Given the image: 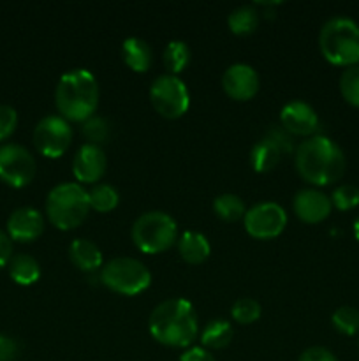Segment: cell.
Masks as SVG:
<instances>
[{
  "label": "cell",
  "mask_w": 359,
  "mask_h": 361,
  "mask_svg": "<svg viewBox=\"0 0 359 361\" xmlns=\"http://www.w3.org/2000/svg\"><path fill=\"white\" fill-rule=\"evenodd\" d=\"M222 87L234 101H250L259 92V76L248 63H232L222 76Z\"/></svg>",
  "instance_id": "7c38bea8"
},
{
  "label": "cell",
  "mask_w": 359,
  "mask_h": 361,
  "mask_svg": "<svg viewBox=\"0 0 359 361\" xmlns=\"http://www.w3.org/2000/svg\"><path fill=\"white\" fill-rule=\"evenodd\" d=\"M319 48L333 66H359V25L351 18H331L320 28Z\"/></svg>",
  "instance_id": "277c9868"
},
{
  "label": "cell",
  "mask_w": 359,
  "mask_h": 361,
  "mask_svg": "<svg viewBox=\"0 0 359 361\" xmlns=\"http://www.w3.org/2000/svg\"><path fill=\"white\" fill-rule=\"evenodd\" d=\"M101 282L113 293L134 296L150 288L151 274L134 257H115L102 267Z\"/></svg>",
  "instance_id": "52a82bcc"
},
{
  "label": "cell",
  "mask_w": 359,
  "mask_h": 361,
  "mask_svg": "<svg viewBox=\"0 0 359 361\" xmlns=\"http://www.w3.org/2000/svg\"><path fill=\"white\" fill-rule=\"evenodd\" d=\"M18 126V113L13 106L0 104V141L7 140Z\"/></svg>",
  "instance_id": "1f68e13d"
},
{
  "label": "cell",
  "mask_w": 359,
  "mask_h": 361,
  "mask_svg": "<svg viewBox=\"0 0 359 361\" xmlns=\"http://www.w3.org/2000/svg\"><path fill=\"white\" fill-rule=\"evenodd\" d=\"M178 250L185 263L201 264L210 257L211 247L203 233L185 231L178 240Z\"/></svg>",
  "instance_id": "ac0fdd59"
},
{
  "label": "cell",
  "mask_w": 359,
  "mask_h": 361,
  "mask_svg": "<svg viewBox=\"0 0 359 361\" xmlns=\"http://www.w3.org/2000/svg\"><path fill=\"white\" fill-rule=\"evenodd\" d=\"M44 231V219L41 212L32 207L16 208L7 219V235L11 240L28 243L37 240Z\"/></svg>",
  "instance_id": "5bb4252c"
},
{
  "label": "cell",
  "mask_w": 359,
  "mask_h": 361,
  "mask_svg": "<svg viewBox=\"0 0 359 361\" xmlns=\"http://www.w3.org/2000/svg\"><path fill=\"white\" fill-rule=\"evenodd\" d=\"M108 168V157H106L102 147L84 143L76 152L73 161V173L77 182L95 183L104 176Z\"/></svg>",
  "instance_id": "4fadbf2b"
},
{
  "label": "cell",
  "mask_w": 359,
  "mask_h": 361,
  "mask_svg": "<svg viewBox=\"0 0 359 361\" xmlns=\"http://www.w3.org/2000/svg\"><path fill=\"white\" fill-rule=\"evenodd\" d=\"M292 208H294V214L298 215L299 221L306 222V224H319L329 217L333 203L320 190L303 189L294 196Z\"/></svg>",
  "instance_id": "2e32d148"
},
{
  "label": "cell",
  "mask_w": 359,
  "mask_h": 361,
  "mask_svg": "<svg viewBox=\"0 0 359 361\" xmlns=\"http://www.w3.org/2000/svg\"><path fill=\"white\" fill-rule=\"evenodd\" d=\"M280 122L285 133L294 136H312L319 129L315 109L303 101H292L282 108Z\"/></svg>",
  "instance_id": "9a60e30c"
},
{
  "label": "cell",
  "mask_w": 359,
  "mask_h": 361,
  "mask_svg": "<svg viewBox=\"0 0 359 361\" xmlns=\"http://www.w3.org/2000/svg\"><path fill=\"white\" fill-rule=\"evenodd\" d=\"M148 330L158 344L187 348L197 335V316L189 300L171 298L158 303L150 314Z\"/></svg>",
  "instance_id": "7a4b0ae2"
},
{
  "label": "cell",
  "mask_w": 359,
  "mask_h": 361,
  "mask_svg": "<svg viewBox=\"0 0 359 361\" xmlns=\"http://www.w3.org/2000/svg\"><path fill=\"white\" fill-rule=\"evenodd\" d=\"M345 155L333 140L312 136L296 150V169L303 180L313 185H329L344 176Z\"/></svg>",
  "instance_id": "6da1fadb"
},
{
  "label": "cell",
  "mask_w": 359,
  "mask_h": 361,
  "mask_svg": "<svg viewBox=\"0 0 359 361\" xmlns=\"http://www.w3.org/2000/svg\"><path fill=\"white\" fill-rule=\"evenodd\" d=\"M56 109L70 122H84L94 116L99 104V85L87 69H73L58 80L55 90Z\"/></svg>",
  "instance_id": "3957f363"
},
{
  "label": "cell",
  "mask_w": 359,
  "mask_h": 361,
  "mask_svg": "<svg viewBox=\"0 0 359 361\" xmlns=\"http://www.w3.org/2000/svg\"><path fill=\"white\" fill-rule=\"evenodd\" d=\"M9 277L18 286H32L41 277V267L37 259L28 254H16L9 261Z\"/></svg>",
  "instance_id": "44dd1931"
},
{
  "label": "cell",
  "mask_w": 359,
  "mask_h": 361,
  "mask_svg": "<svg viewBox=\"0 0 359 361\" xmlns=\"http://www.w3.org/2000/svg\"><path fill=\"white\" fill-rule=\"evenodd\" d=\"M11 257H13V240L6 231L0 229V268L7 267Z\"/></svg>",
  "instance_id": "e575fe53"
},
{
  "label": "cell",
  "mask_w": 359,
  "mask_h": 361,
  "mask_svg": "<svg viewBox=\"0 0 359 361\" xmlns=\"http://www.w3.org/2000/svg\"><path fill=\"white\" fill-rule=\"evenodd\" d=\"M190 48L183 41H171L164 49V66L169 74H180L190 63Z\"/></svg>",
  "instance_id": "484cf974"
},
{
  "label": "cell",
  "mask_w": 359,
  "mask_h": 361,
  "mask_svg": "<svg viewBox=\"0 0 359 361\" xmlns=\"http://www.w3.org/2000/svg\"><path fill=\"white\" fill-rule=\"evenodd\" d=\"M88 201H90V208H94L99 214H108L118 207V190L109 183H97L88 190Z\"/></svg>",
  "instance_id": "cb8c5ba5"
},
{
  "label": "cell",
  "mask_w": 359,
  "mask_h": 361,
  "mask_svg": "<svg viewBox=\"0 0 359 361\" xmlns=\"http://www.w3.org/2000/svg\"><path fill=\"white\" fill-rule=\"evenodd\" d=\"M245 231L256 240L277 238L287 226V214L284 208L273 201L259 203L246 210L243 217Z\"/></svg>",
  "instance_id": "8fae6325"
},
{
  "label": "cell",
  "mask_w": 359,
  "mask_h": 361,
  "mask_svg": "<svg viewBox=\"0 0 359 361\" xmlns=\"http://www.w3.org/2000/svg\"><path fill=\"white\" fill-rule=\"evenodd\" d=\"M298 361H338V360L334 358V355L329 351V349L315 345V348H308L306 351H303Z\"/></svg>",
  "instance_id": "836d02e7"
},
{
  "label": "cell",
  "mask_w": 359,
  "mask_h": 361,
  "mask_svg": "<svg viewBox=\"0 0 359 361\" xmlns=\"http://www.w3.org/2000/svg\"><path fill=\"white\" fill-rule=\"evenodd\" d=\"M227 25L232 34L248 35L259 25V13L253 6H239L229 14Z\"/></svg>",
  "instance_id": "603a6c76"
},
{
  "label": "cell",
  "mask_w": 359,
  "mask_h": 361,
  "mask_svg": "<svg viewBox=\"0 0 359 361\" xmlns=\"http://www.w3.org/2000/svg\"><path fill=\"white\" fill-rule=\"evenodd\" d=\"M331 323L340 334L352 337L359 331V310L354 307H340L331 316Z\"/></svg>",
  "instance_id": "4316f807"
},
{
  "label": "cell",
  "mask_w": 359,
  "mask_h": 361,
  "mask_svg": "<svg viewBox=\"0 0 359 361\" xmlns=\"http://www.w3.org/2000/svg\"><path fill=\"white\" fill-rule=\"evenodd\" d=\"M331 203L334 204V208L340 212L352 210L359 204V189L351 183H344V185H338L333 190V196H331Z\"/></svg>",
  "instance_id": "4dcf8cb0"
},
{
  "label": "cell",
  "mask_w": 359,
  "mask_h": 361,
  "mask_svg": "<svg viewBox=\"0 0 359 361\" xmlns=\"http://www.w3.org/2000/svg\"><path fill=\"white\" fill-rule=\"evenodd\" d=\"M232 335H234V330H232L231 324L224 319H213L206 324V328L203 330V335H201V344L204 348L210 349H222L225 345L231 344Z\"/></svg>",
  "instance_id": "7402d4cb"
},
{
  "label": "cell",
  "mask_w": 359,
  "mask_h": 361,
  "mask_svg": "<svg viewBox=\"0 0 359 361\" xmlns=\"http://www.w3.org/2000/svg\"><path fill=\"white\" fill-rule=\"evenodd\" d=\"M37 164L30 152L18 143L0 147V180L14 189L27 187L34 180Z\"/></svg>",
  "instance_id": "9c48e42d"
},
{
  "label": "cell",
  "mask_w": 359,
  "mask_h": 361,
  "mask_svg": "<svg viewBox=\"0 0 359 361\" xmlns=\"http://www.w3.org/2000/svg\"><path fill=\"white\" fill-rule=\"evenodd\" d=\"M150 101L155 111L164 118H180L190 106V95L185 83L175 74H162L151 83Z\"/></svg>",
  "instance_id": "ba28073f"
},
{
  "label": "cell",
  "mask_w": 359,
  "mask_h": 361,
  "mask_svg": "<svg viewBox=\"0 0 359 361\" xmlns=\"http://www.w3.org/2000/svg\"><path fill=\"white\" fill-rule=\"evenodd\" d=\"M130 235L141 252L160 254L178 240V226L175 219L164 212H146L136 219Z\"/></svg>",
  "instance_id": "8992f818"
},
{
  "label": "cell",
  "mask_w": 359,
  "mask_h": 361,
  "mask_svg": "<svg viewBox=\"0 0 359 361\" xmlns=\"http://www.w3.org/2000/svg\"><path fill=\"white\" fill-rule=\"evenodd\" d=\"M354 236H355V240H358V243H359V215L355 217V221H354Z\"/></svg>",
  "instance_id": "8d00e7d4"
},
{
  "label": "cell",
  "mask_w": 359,
  "mask_h": 361,
  "mask_svg": "<svg viewBox=\"0 0 359 361\" xmlns=\"http://www.w3.org/2000/svg\"><path fill=\"white\" fill-rule=\"evenodd\" d=\"M69 259L77 270L81 271H97L102 268V254L101 249L94 242L87 238L74 240L69 245Z\"/></svg>",
  "instance_id": "e0dca14e"
},
{
  "label": "cell",
  "mask_w": 359,
  "mask_h": 361,
  "mask_svg": "<svg viewBox=\"0 0 359 361\" xmlns=\"http://www.w3.org/2000/svg\"><path fill=\"white\" fill-rule=\"evenodd\" d=\"M83 136L87 137L90 145H101L108 143L109 140V123L108 120L102 116H90L83 122Z\"/></svg>",
  "instance_id": "f1b7e54d"
},
{
  "label": "cell",
  "mask_w": 359,
  "mask_h": 361,
  "mask_svg": "<svg viewBox=\"0 0 359 361\" xmlns=\"http://www.w3.org/2000/svg\"><path fill=\"white\" fill-rule=\"evenodd\" d=\"M213 212L218 219L225 222H236L245 217L246 208L241 197L236 194H220L213 201Z\"/></svg>",
  "instance_id": "d4e9b609"
},
{
  "label": "cell",
  "mask_w": 359,
  "mask_h": 361,
  "mask_svg": "<svg viewBox=\"0 0 359 361\" xmlns=\"http://www.w3.org/2000/svg\"><path fill=\"white\" fill-rule=\"evenodd\" d=\"M122 56L127 66L136 73H146L153 62L150 44L139 37H129L122 44Z\"/></svg>",
  "instance_id": "d6986e66"
},
{
  "label": "cell",
  "mask_w": 359,
  "mask_h": 361,
  "mask_svg": "<svg viewBox=\"0 0 359 361\" xmlns=\"http://www.w3.org/2000/svg\"><path fill=\"white\" fill-rule=\"evenodd\" d=\"M90 212L88 190H84L80 183H58L53 187L46 200V214L62 231L77 228L87 219Z\"/></svg>",
  "instance_id": "5b68a950"
},
{
  "label": "cell",
  "mask_w": 359,
  "mask_h": 361,
  "mask_svg": "<svg viewBox=\"0 0 359 361\" xmlns=\"http://www.w3.org/2000/svg\"><path fill=\"white\" fill-rule=\"evenodd\" d=\"M340 92L348 104L359 108V66L347 67L341 73Z\"/></svg>",
  "instance_id": "83f0119b"
},
{
  "label": "cell",
  "mask_w": 359,
  "mask_h": 361,
  "mask_svg": "<svg viewBox=\"0 0 359 361\" xmlns=\"http://www.w3.org/2000/svg\"><path fill=\"white\" fill-rule=\"evenodd\" d=\"M73 129L63 116L48 115L37 122L34 129V145L41 155L48 159L62 157L70 147Z\"/></svg>",
  "instance_id": "30bf717a"
},
{
  "label": "cell",
  "mask_w": 359,
  "mask_h": 361,
  "mask_svg": "<svg viewBox=\"0 0 359 361\" xmlns=\"http://www.w3.org/2000/svg\"><path fill=\"white\" fill-rule=\"evenodd\" d=\"M20 355V344L9 335H0V361H14Z\"/></svg>",
  "instance_id": "d6a6232c"
},
{
  "label": "cell",
  "mask_w": 359,
  "mask_h": 361,
  "mask_svg": "<svg viewBox=\"0 0 359 361\" xmlns=\"http://www.w3.org/2000/svg\"><path fill=\"white\" fill-rule=\"evenodd\" d=\"M280 147L275 141H271L270 137H264V140L257 141L252 150H250V166L257 173H266L271 171L280 162Z\"/></svg>",
  "instance_id": "ffe728a7"
},
{
  "label": "cell",
  "mask_w": 359,
  "mask_h": 361,
  "mask_svg": "<svg viewBox=\"0 0 359 361\" xmlns=\"http://www.w3.org/2000/svg\"><path fill=\"white\" fill-rule=\"evenodd\" d=\"M180 361H215L213 356L203 348H190L182 355Z\"/></svg>",
  "instance_id": "d590c367"
},
{
  "label": "cell",
  "mask_w": 359,
  "mask_h": 361,
  "mask_svg": "<svg viewBox=\"0 0 359 361\" xmlns=\"http://www.w3.org/2000/svg\"><path fill=\"white\" fill-rule=\"evenodd\" d=\"M260 312L263 309H260L259 302H256L253 298H239L231 309L232 319L239 324L256 323L260 317Z\"/></svg>",
  "instance_id": "f546056e"
}]
</instances>
